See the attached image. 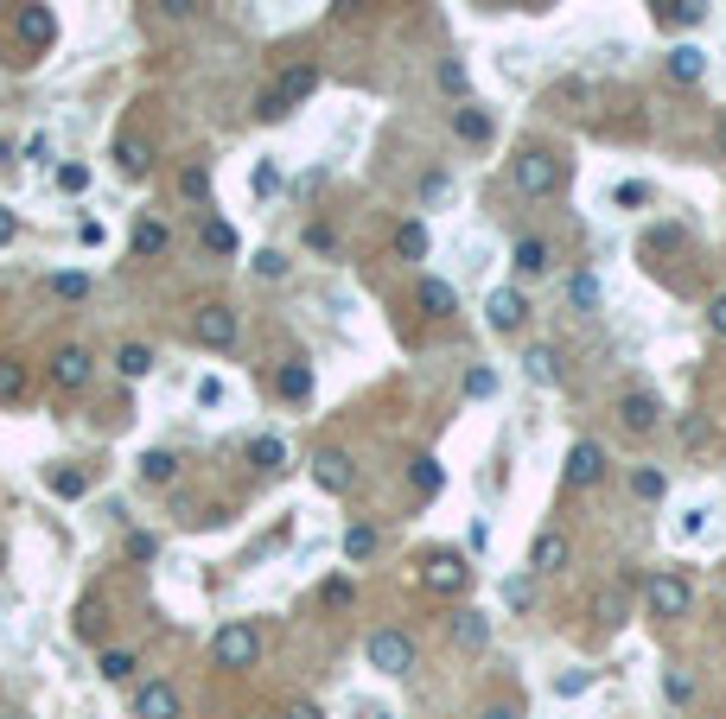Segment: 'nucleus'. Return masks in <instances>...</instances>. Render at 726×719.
I'll use <instances>...</instances> for the list:
<instances>
[{
  "label": "nucleus",
  "mask_w": 726,
  "mask_h": 719,
  "mask_svg": "<svg viewBox=\"0 0 726 719\" xmlns=\"http://www.w3.org/2000/svg\"><path fill=\"white\" fill-rule=\"evenodd\" d=\"M13 236H20V217H13V210L0 204V242H13Z\"/></svg>",
  "instance_id": "4d7b16f0"
},
{
  "label": "nucleus",
  "mask_w": 726,
  "mask_h": 719,
  "mask_svg": "<svg viewBox=\"0 0 726 719\" xmlns=\"http://www.w3.org/2000/svg\"><path fill=\"white\" fill-rule=\"evenodd\" d=\"M20 39H26L32 51H51V39H58V20H51L45 7H26V13H20Z\"/></svg>",
  "instance_id": "aec40b11"
},
{
  "label": "nucleus",
  "mask_w": 726,
  "mask_h": 719,
  "mask_svg": "<svg viewBox=\"0 0 726 719\" xmlns=\"http://www.w3.org/2000/svg\"><path fill=\"white\" fill-rule=\"evenodd\" d=\"M192 338H198L204 350H230V344H236V312H230V306H198V312H192Z\"/></svg>",
  "instance_id": "0eeeda50"
},
{
  "label": "nucleus",
  "mask_w": 726,
  "mask_h": 719,
  "mask_svg": "<svg viewBox=\"0 0 726 719\" xmlns=\"http://www.w3.org/2000/svg\"><path fill=\"white\" fill-rule=\"evenodd\" d=\"M141 662H134V650H102V662H96V675L102 681H128Z\"/></svg>",
  "instance_id": "72a5a7b5"
},
{
  "label": "nucleus",
  "mask_w": 726,
  "mask_h": 719,
  "mask_svg": "<svg viewBox=\"0 0 726 719\" xmlns=\"http://www.w3.org/2000/svg\"><path fill=\"white\" fill-rule=\"evenodd\" d=\"M523 376L535 382V389H555V382H561L555 350H548V344H529V350H523Z\"/></svg>",
  "instance_id": "6ab92c4d"
},
{
  "label": "nucleus",
  "mask_w": 726,
  "mask_h": 719,
  "mask_svg": "<svg viewBox=\"0 0 726 719\" xmlns=\"http://www.w3.org/2000/svg\"><path fill=\"white\" fill-rule=\"evenodd\" d=\"M128 249L134 255H141V261H153V255H166V230H160V223H134V236H128Z\"/></svg>",
  "instance_id": "c85d7f7f"
},
{
  "label": "nucleus",
  "mask_w": 726,
  "mask_h": 719,
  "mask_svg": "<svg viewBox=\"0 0 726 719\" xmlns=\"http://www.w3.org/2000/svg\"><path fill=\"white\" fill-rule=\"evenodd\" d=\"M344 554H351V560H370L376 554V529H370V522H357V529L344 535Z\"/></svg>",
  "instance_id": "4c0bfd02"
},
{
  "label": "nucleus",
  "mask_w": 726,
  "mask_h": 719,
  "mask_svg": "<svg viewBox=\"0 0 726 719\" xmlns=\"http://www.w3.org/2000/svg\"><path fill=\"white\" fill-rule=\"evenodd\" d=\"M440 90H446V96H465V64H453V58L440 64Z\"/></svg>",
  "instance_id": "de8ad7c7"
},
{
  "label": "nucleus",
  "mask_w": 726,
  "mask_h": 719,
  "mask_svg": "<svg viewBox=\"0 0 726 719\" xmlns=\"http://www.w3.org/2000/svg\"><path fill=\"white\" fill-rule=\"evenodd\" d=\"M172 471H179V459H172V452H160V446H153L147 459H141V478H147V484H166Z\"/></svg>",
  "instance_id": "e433bc0d"
},
{
  "label": "nucleus",
  "mask_w": 726,
  "mask_h": 719,
  "mask_svg": "<svg viewBox=\"0 0 726 719\" xmlns=\"http://www.w3.org/2000/svg\"><path fill=\"white\" fill-rule=\"evenodd\" d=\"M612 198H618V204H625V210H637V204H650V185H631V179H625V185H618V191H612Z\"/></svg>",
  "instance_id": "09e8293b"
},
{
  "label": "nucleus",
  "mask_w": 726,
  "mask_h": 719,
  "mask_svg": "<svg viewBox=\"0 0 726 719\" xmlns=\"http://www.w3.org/2000/svg\"><path fill=\"white\" fill-rule=\"evenodd\" d=\"M51 293H58V300H83V293H90V274H51Z\"/></svg>",
  "instance_id": "79ce46f5"
},
{
  "label": "nucleus",
  "mask_w": 726,
  "mask_h": 719,
  "mask_svg": "<svg viewBox=\"0 0 726 719\" xmlns=\"http://www.w3.org/2000/svg\"><path fill=\"white\" fill-rule=\"evenodd\" d=\"M408 484L421 490V497H440V490H446V471H440V459H427V452H421V459H408Z\"/></svg>",
  "instance_id": "393cba45"
},
{
  "label": "nucleus",
  "mask_w": 726,
  "mask_h": 719,
  "mask_svg": "<svg viewBox=\"0 0 726 719\" xmlns=\"http://www.w3.org/2000/svg\"><path fill=\"white\" fill-rule=\"evenodd\" d=\"M395 255H402V261H421L427 255V230H421V223H402V230H395Z\"/></svg>",
  "instance_id": "473e14b6"
},
{
  "label": "nucleus",
  "mask_w": 726,
  "mask_h": 719,
  "mask_svg": "<svg viewBox=\"0 0 726 719\" xmlns=\"http://www.w3.org/2000/svg\"><path fill=\"white\" fill-rule=\"evenodd\" d=\"M478 719H523V713H516V707H510V700H491V707H484Z\"/></svg>",
  "instance_id": "6e6d98bb"
},
{
  "label": "nucleus",
  "mask_w": 726,
  "mask_h": 719,
  "mask_svg": "<svg viewBox=\"0 0 726 719\" xmlns=\"http://www.w3.org/2000/svg\"><path fill=\"white\" fill-rule=\"evenodd\" d=\"M51 179H58L64 198H83V191H90V166H83V160H64L58 172H51Z\"/></svg>",
  "instance_id": "2f4dec72"
},
{
  "label": "nucleus",
  "mask_w": 726,
  "mask_h": 719,
  "mask_svg": "<svg viewBox=\"0 0 726 719\" xmlns=\"http://www.w3.org/2000/svg\"><path fill=\"white\" fill-rule=\"evenodd\" d=\"M7 719H20V713H7Z\"/></svg>",
  "instance_id": "e2e57ef3"
},
{
  "label": "nucleus",
  "mask_w": 726,
  "mask_h": 719,
  "mask_svg": "<svg viewBox=\"0 0 726 719\" xmlns=\"http://www.w3.org/2000/svg\"><path fill=\"white\" fill-rule=\"evenodd\" d=\"M115 370L128 376V382H141V376L153 370V350H147V344H121V350H115Z\"/></svg>",
  "instance_id": "7c9ffc66"
},
{
  "label": "nucleus",
  "mask_w": 726,
  "mask_h": 719,
  "mask_svg": "<svg viewBox=\"0 0 726 719\" xmlns=\"http://www.w3.org/2000/svg\"><path fill=\"white\" fill-rule=\"evenodd\" d=\"M669 77H676V83H701L707 77V51L701 45H676V51H669Z\"/></svg>",
  "instance_id": "412c9836"
},
{
  "label": "nucleus",
  "mask_w": 726,
  "mask_h": 719,
  "mask_svg": "<svg viewBox=\"0 0 726 719\" xmlns=\"http://www.w3.org/2000/svg\"><path fill=\"white\" fill-rule=\"evenodd\" d=\"M166 13H192V0H166Z\"/></svg>",
  "instance_id": "052dcab7"
},
{
  "label": "nucleus",
  "mask_w": 726,
  "mask_h": 719,
  "mask_svg": "<svg viewBox=\"0 0 726 719\" xmlns=\"http://www.w3.org/2000/svg\"><path fill=\"white\" fill-rule=\"evenodd\" d=\"M255 274H262V280H281L287 274V255L281 249H262V255H255Z\"/></svg>",
  "instance_id": "a18cd8bd"
},
{
  "label": "nucleus",
  "mask_w": 726,
  "mask_h": 719,
  "mask_svg": "<svg viewBox=\"0 0 726 719\" xmlns=\"http://www.w3.org/2000/svg\"><path fill=\"white\" fill-rule=\"evenodd\" d=\"M325 605H351V580H325Z\"/></svg>",
  "instance_id": "603ef678"
},
{
  "label": "nucleus",
  "mask_w": 726,
  "mask_h": 719,
  "mask_svg": "<svg viewBox=\"0 0 726 719\" xmlns=\"http://www.w3.org/2000/svg\"><path fill=\"white\" fill-rule=\"evenodd\" d=\"M90 370H96V363H90V350H83V344H64L58 357H51V382H58V389H83Z\"/></svg>",
  "instance_id": "4468645a"
},
{
  "label": "nucleus",
  "mask_w": 726,
  "mask_h": 719,
  "mask_svg": "<svg viewBox=\"0 0 726 719\" xmlns=\"http://www.w3.org/2000/svg\"><path fill=\"white\" fill-rule=\"evenodd\" d=\"M644 605H650V618H688V605H695V586H688L682 573L656 567V573H644Z\"/></svg>",
  "instance_id": "f03ea898"
},
{
  "label": "nucleus",
  "mask_w": 726,
  "mask_h": 719,
  "mask_svg": "<svg viewBox=\"0 0 726 719\" xmlns=\"http://www.w3.org/2000/svg\"><path fill=\"white\" fill-rule=\"evenodd\" d=\"M656 20H663V26H701L707 20V0H656Z\"/></svg>",
  "instance_id": "b1692460"
},
{
  "label": "nucleus",
  "mask_w": 726,
  "mask_h": 719,
  "mask_svg": "<svg viewBox=\"0 0 726 719\" xmlns=\"http://www.w3.org/2000/svg\"><path fill=\"white\" fill-rule=\"evenodd\" d=\"M421 580L434 586V592H465L472 567H465V554H459V548H434V554L421 560Z\"/></svg>",
  "instance_id": "423d86ee"
},
{
  "label": "nucleus",
  "mask_w": 726,
  "mask_h": 719,
  "mask_svg": "<svg viewBox=\"0 0 726 719\" xmlns=\"http://www.w3.org/2000/svg\"><path fill=\"white\" fill-rule=\"evenodd\" d=\"M421 312H434V319H446V312H459V293L446 287V280H434V274H427V280H421Z\"/></svg>",
  "instance_id": "a878e982"
},
{
  "label": "nucleus",
  "mask_w": 726,
  "mask_h": 719,
  "mask_svg": "<svg viewBox=\"0 0 726 719\" xmlns=\"http://www.w3.org/2000/svg\"><path fill=\"white\" fill-rule=\"evenodd\" d=\"M198 401H204V408H223V382L204 376V382H198Z\"/></svg>",
  "instance_id": "8fccbe9b"
},
{
  "label": "nucleus",
  "mask_w": 726,
  "mask_h": 719,
  "mask_svg": "<svg viewBox=\"0 0 726 719\" xmlns=\"http://www.w3.org/2000/svg\"><path fill=\"white\" fill-rule=\"evenodd\" d=\"M707 331H714V338H726V293H720L714 306H707Z\"/></svg>",
  "instance_id": "3c124183"
},
{
  "label": "nucleus",
  "mask_w": 726,
  "mask_h": 719,
  "mask_svg": "<svg viewBox=\"0 0 726 719\" xmlns=\"http://www.w3.org/2000/svg\"><path fill=\"white\" fill-rule=\"evenodd\" d=\"M102 630V599H83V611H77V637H96Z\"/></svg>",
  "instance_id": "49530a36"
},
{
  "label": "nucleus",
  "mask_w": 726,
  "mask_h": 719,
  "mask_svg": "<svg viewBox=\"0 0 726 719\" xmlns=\"http://www.w3.org/2000/svg\"><path fill=\"white\" fill-rule=\"evenodd\" d=\"M45 484L58 490V497H83V490H90V478H83V471H45Z\"/></svg>",
  "instance_id": "ea45409f"
},
{
  "label": "nucleus",
  "mask_w": 726,
  "mask_h": 719,
  "mask_svg": "<svg viewBox=\"0 0 726 719\" xmlns=\"http://www.w3.org/2000/svg\"><path fill=\"white\" fill-rule=\"evenodd\" d=\"M618 420H625V433H656L663 427V401H656L650 389H631L625 401H618Z\"/></svg>",
  "instance_id": "f8f14e48"
},
{
  "label": "nucleus",
  "mask_w": 726,
  "mask_h": 719,
  "mask_svg": "<svg viewBox=\"0 0 726 719\" xmlns=\"http://www.w3.org/2000/svg\"><path fill=\"white\" fill-rule=\"evenodd\" d=\"M446 191H453V179H446V172H421V204H440Z\"/></svg>",
  "instance_id": "c03bdc74"
},
{
  "label": "nucleus",
  "mask_w": 726,
  "mask_h": 719,
  "mask_svg": "<svg viewBox=\"0 0 726 719\" xmlns=\"http://www.w3.org/2000/svg\"><path fill=\"white\" fill-rule=\"evenodd\" d=\"M453 643L459 650H491V618H484V611H453Z\"/></svg>",
  "instance_id": "a211bd4d"
},
{
  "label": "nucleus",
  "mask_w": 726,
  "mask_h": 719,
  "mask_svg": "<svg viewBox=\"0 0 726 719\" xmlns=\"http://www.w3.org/2000/svg\"><path fill=\"white\" fill-rule=\"evenodd\" d=\"M484 319H491L497 331H523V319H529L523 287H497V293H484Z\"/></svg>",
  "instance_id": "9d476101"
},
{
  "label": "nucleus",
  "mask_w": 726,
  "mask_h": 719,
  "mask_svg": "<svg viewBox=\"0 0 726 719\" xmlns=\"http://www.w3.org/2000/svg\"><path fill=\"white\" fill-rule=\"evenodd\" d=\"M313 90H319V70H313V64H293V70H281V77H274V90L262 96V109H255V115H262V121H281L293 102H306Z\"/></svg>",
  "instance_id": "7ed1b4c3"
},
{
  "label": "nucleus",
  "mask_w": 726,
  "mask_h": 719,
  "mask_svg": "<svg viewBox=\"0 0 726 719\" xmlns=\"http://www.w3.org/2000/svg\"><path fill=\"white\" fill-rule=\"evenodd\" d=\"M663 694L676 700V707H688V700H695V681H688L682 669H669V675H663Z\"/></svg>",
  "instance_id": "37998d69"
},
{
  "label": "nucleus",
  "mask_w": 726,
  "mask_h": 719,
  "mask_svg": "<svg viewBox=\"0 0 726 719\" xmlns=\"http://www.w3.org/2000/svg\"><path fill=\"white\" fill-rule=\"evenodd\" d=\"M510 179H516L523 198H555V191H561V160H555V153H542V147H523L510 160Z\"/></svg>",
  "instance_id": "f257e3e1"
},
{
  "label": "nucleus",
  "mask_w": 726,
  "mask_h": 719,
  "mask_svg": "<svg viewBox=\"0 0 726 719\" xmlns=\"http://www.w3.org/2000/svg\"><path fill=\"white\" fill-rule=\"evenodd\" d=\"M313 478H319V490L344 497V490L357 484V471H351V459H344V452H319V459H313Z\"/></svg>",
  "instance_id": "f3484780"
},
{
  "label": "nucleus",
  "mask_w": 726,
  "mask_h": 719,
  "mask_svg": "<svg viewBox=\"0 0 726 719\" xmlns=\"http://www.w3.org/2000/svg\"><path fill=\"white\" fill-rule=\"evenodd\" d=\"M128 554L134 560H153V535H128Z\"/></svg>",
  "instance_id": "13d9d810"
},
{
  "label": "nucleus",
  "mask_w": 726,
  "mask_h": 719,
  "mask_svg": "<svg viewBox=\"0 0 726 719\" xmlns=\"http://www.w3.org/2000/svg\"><path fill=\"white\" fill-rule=\"evenodd\" d=\"M720 153H726V121H720Z\"/></svg>",
  "instance_id": "680f3d73"
},
{
  "label": "nucleus",
  "mask_w": 726,
  "mask_h": 719,
  "mask_svg": "<svg viewBox=\"0 0 726 719\" xmlns=\"http://www.w3.org/2000/svg\"><path fill=\"white\" fill-rule=\"evenodd\" d=\"M115 172H121L128 185H147V179H153V147H147L141 134H121V140H115Z\"/></svg>",
  "instance_id": "1a4fd4ad"
},
{
  "label": "nucleus",
  "mask_w": 726,
  "mask_h": 719,
  "mask_svg": "<svg viewBox=\"0 0 726 719\" xmlns=\"http://www.w3.org/2000/svg\"><path fill=\"white\" fill-rule=\"evenodd\" d=\"M20 395H26V363L0 357V401H20Z\"/></svg>",
  "instance_id": "f704fd0d"
},
{
  "label": "nucleus",
  "mask_w": 726,
  "mask_h": 719,
  "mask_svg": "<svg viewBox=\"0 0 726 719\" xmlns=\"http://www.w3.org/2000/svg\"><path fill=\"white\" fill-rule=\"evenodd\" d=\"M663 490H669V478H663L656 465H637V471H631V497H637V503H663Z\"/></svg>",
  "instance_id": "cd10ccee"
},
{
  "label": "nucleus",
  "mask_w": 726,
  "mask_h": 719,
  "mask_svg": "<svg viewBox=\"0 0 726 719\" xmlns=\"http://www.w3.org/2000/svg\"><path fill=\"white\" fill-rule=\"evenodd\" d=\"M204 249H211V255H236V249H242L236 223H223V217H204Z\"/></svg>",
  "instance_id": "bb28decb"
},
{
  "label": "nucleus",
  "mask_w": 726,
  "mask_h": 719,
  "mask_svg": "<svg viewBox=\"0 0 726 719\" xmlns=\"http://www.w3.org/2000/svg\"><path fill=\"white\" fill-rule=\"evenodd\" d=\"M249 465L255 471H281L287 465V440H281V433H255V440H249Z\"/></svg>",
  "instance_id": "4be33fe9"
},
{
  "label": "nucleus",
  "mask_w": 726,
  "mask_h": 719,
  "mask_svg": "<svg viewBox=\"0 0 726 719\" xmlns=\"http://www.w3.org/2000/svg\"><path fill=\"white\" fill-rule=\"evenodd\" d=\"M274 395H281V401H306V395H313V370H306V363H281Z\"/></svg>",
  "instance_id": "5701e85b"
},
{
  "label": "nucleus",
  "mask_w": 726,
  "mask_h": 719,
  "mask_svg": "<svg viewBox=\"0 0 726 719\" xmlns=\"http://www.w3.org/2000/svg\"><path fill=\"white\" fill-rule=\"evenodd\" d=\"M453 134L465 140V147H484V140L497 134V121H491V109H478V102H459V109H453Z\"/></svg>",
  "instance_id": "dca6fc26"
},
{
  "label": "nucleus",
  "mask_w": 726,
  "mask_h": 719,
  "mask_svg": "<svg viewBox=\"0 0 726 719\" xmlns=\"http://www.w3.org/2000/svg\"><path fill=\"white\" fill-rule=\"evenodd\" d=\"M281 719H325V707H313V700H293Z\"/></svg>",
  "instance_id": "864d4df0"
},
{
  "label": "nucleus",
  "mask_w": 726,
  "mask_h": 719,
  "mask_svg": "<svg viewBox=\"0 0 726 719\" xmlns=\"http://www.w3.org/2000/svg\"><path fill=\"white\" fill-rule=\"evenodd\" d=\"M510 268L523 274V280H542L548 268H555V249H548L542 236H523V242H516V249H510Z\"/></svg>",
  "instance_id": "2eb2a0df"
},
{
  "label": "nucleus",
  "mask_w": 726,
  "mask_h": 719,
  "mask_svg": "<svg viewBox=\"0 0 726 719\" xmlns=\"http://www.w3.org/2000/svg\"><path fill=\"white\" fill-rule=\"evenodd\" d=\"M586 681H593V675H555V694H580Z\"/></svg>",
  "instance_id": "5fc2aeb1"
},
{
  "label": "nucleus",
  "mask_w": 726,
  "mask_h": 719,
  "mask_svg": "<svg viewBox=\"0 0 726 719\" xmlns=\"http://www.w3.org/2000/svg\"><path fill=\"white\" fill-rule=\"evenodd\" d=\"M249 185H255V198H274V185H281V166H274V160H255Z\"/></svg>",
  "instance_id": "a19ab883"
},
{
  "label": "nucleus",
  "mask_w": 726,
  "mask_h": 719,
  "mask_svg": "<svg viewBox=\"0 0 726 719\" xmlns=\"http://www.w3.org/2000/svg\"><path fill=\"white\" fill-rule=\"evenodd\" d=\"M0 166H13V140H0Z\"/></svg>",
  "instance_id": "bf43d9fd"
},
{
  "label": "nucleus",
  "mask_w": 726,
  "mask_h": 719,
  "mask_svg": "<svg viewBox=\"0 0 726 719\" xmlns=\"http://www.w3.org/2000/svg\"><path fill=\"white\" fill-rule=\"evenodd\" d=\"M561 478L574 490H593L605 478V446L599 440H574V446H567V471H561Z\"/></svg>",
  "instance_id": "6e6552de"
},
{
  "label": "nucleus",
  "mask_w": 726,
  "mask_h": 719,
  "mask_svg": "<svg viewBox=\"0 0 726 719\" xmlns=\"http://www.w3.org/2000/svg\"><path fill=\"white\" fill-rule=\"evenodd\" d=\"M567 300H574V312H599V274L580 268L574 280H567Z\"/></svg>",
  "instance_id": "c756f323"
},
{
  "label": "nucleus",
  "mask_w": 726,
  "mask_h": 719,
  "mask_svg": "<svg viewBox=\"0 0 726 719\" xmlns=\"http://www.w3.org/2000/svg\"><path fill=\"white\" fill-rule=\"evenodd\" d=\"M567 554H574V548H567L561 529H535V541H529V567H535V573H561Z\"/></svg>",
  "instance_id": "ddd939ff"
},
{
  "label": "nucleus",
  "mask_w": 726,
  "mask_h": 719,
  "mask_svg": "<svg viewBox=\"0 0 726 719\" xmlns=\"http://www.w3.org/2000/svg\"><path fill=\"white\" fill-rule=\"evenodd\" d=\"M465 395H472V401H491L497 395V370H484V363H478V370H465Z\"/></svg>",
  "instance_id": "58836bf2"
},
{
  "label": "nucleus",
  "mask_w": 726,
  "mask_h": 719,
  "mask_svg": "<svg viewBox=\"0 0 726 719\" xmlns=\"http://www.w3.org/2000/svg\"><path fill=\"white\" fill-rule=\"evenodd\" d=\"M211 656L223 662V669H255V662H262V630H255V624H223L217 643H211Z\"/></svg>",
  "instance_id": "20e7f679"
},
{
  "label": "nucleus",
  "mask_w": 726,
  "mask_h": 719,
  "mask_svg": "<svg viewBox=\"0 0 726 719\" xmlns=\"http://www.w3.org/2000/svg\"><path fill=\"white\" fill-rule=\"evenodd\" d=\"M363 656H370V669H383V675H408L414 669V643H408V630H370V643H363Z\"/></svg>",
  "instance_id": "39448f33"
},
{
  "label": "nucleus",
  "mask_w": 726,
  "mask_h": 719,
  "mask_svg": "<svg viewBox=\"0 0 726 719\" xmlns=\"http://www.w3.org/2000/svg\"><path fill=\"white\" fill-rule=\"evenodd\" d=\"M179 191H185L192 204H211V172H204V166H185V172H179Z\"/></svg>",
  "instance_id": "c9c22d12"
},
{
  "label": "nucleus",
  "mask_w": 726,
  "mask_h": 719,
  "mask_svg": "<svg viewBox=\"0 0 726 719\" xmlns=\"http://www.w3.org/2000/svg\"><path fill=\"white\" fill-rule=\"evenodd\" d=\"M134 719H179V688L172 681H141L134 688Z\"/></svg>",
  "instance_id": "9b49d317"
}]
</instances>
